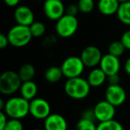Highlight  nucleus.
Returning a JSON list of instances; mask_svg holds the SVG:
<instances>
[{"label":"nucleus","instance_id":"e433bc0d","mask_svg":"<svg viewBox=\"0 0 130 130\" xmlns=\"http://www.w3.org/2000/svg\"><path fill=\"white\" fill-rule=\"evenodd\" d=\"M33 130H42V129H40V128H35V129H33Z\"/></svg>","mask_w":130,"mask_h":130},{"label":"nucleus","instance_id":"4c0bfd02","mask_svg":"<svg viewBox=\"0 0 130 130\" xmlns=\"http://www.w3.org/2000/svg\"><path fill=\"white\" fill-rule=\"evenodd\" d=\"M38 1H41V0H38Z\"/></svg>","mask_w":130,"mask_h":130},{"label":"nucleus","instance_id":"72a5a7b5","mask_svg":"<svg viewBox=\"0 0 130 130\" xmlns=\"http://www.w3.org/2000/svg\"><path fill=\"white\" fill-rule=\"evenodd\" d=\"M124 70H125V72L130 76V57L128 58V59L126 61V62H125Z\"/></svg>","mask_w":130,"mask_h":130},{"label":"nucleus","instance_id":"2f4dec72","mask_svg":"<svg viewBox=\"0 0 130 130\" xmlns=\"http://www.w3.org/2000/svg\"><path fill=\"white\" fill-rule=\"evenodd\" d=\"M109 85H119V74H114L108 76L107 78Z\"/></svg>","mask_w":130,"mask_h":130},{"label":"nucleus","instance_id":"f03ea898","mask_svg":"<svg viewBox=\"0 0 130 130\" xmlns=\"http://www.w3.org/2000/svg\"><path fill=\"white\" fill-rule=\"evenodd\" d=\"M3 111L10 119H22L29 114V101L22 96H13L6 102Z\"/></svg>","mask_w":130,"mask_h":130},{"label":"nucleus","instance_id":"f704fd0d","mask_svg":"<svg viewBox=\"0 0 130 130\" xmlns=\"http://www.w3.org/2000/svg\"><path fill=\"white\" fill-rule=\"evenodd\" d=\"M5 106H6V102L4 100H0V110H4L5 109Z\"/></svg>","mask_w":130,"mask_h":130},{"label":"nucleus","instance_id":"39448f33","mask_svg":"<svg viewBox=\"0 0 130 130\" xmlns=\"http://www.w3.org/2000/svg\"><path fill=\"white\" fill-rule=\"evenodd\" d=\"M78 29V20L76 16L65 13L56 22L55 31L59 37L69 38L77 32Z\"/></svg>","mask_w":130,"mask_h":130},{"label":"nucleus","instance_id":"ddd939ff","mask_svg":"<svg viewBox=\"0 0 130 130\" xmlns=\"http://www.w3.org/2000/svg\"><path fill=\"white\" fill-rule=\"evenodd\" d=\"M13 17L17 24H20V25L29 27L35 22L34 13L27 6H17L13 13Z\"/></svg>","mask_w":130,"mask_h":130},{"label":"nucleus","instance_id":"0eeeda50","mask_svg":"<svg viewBox=\"0 0 130 130\" xmlns=\"http://www.w3.org/2000/svg\"><path fill=\"white\" fill-rule=\"evenodd\" d=\"M29 114L37 119H45L51 114V106L43 98H34L29 101Z\"/></svg>","mask_w":130,"mask_h":130},{"label":"nucleus","instance_id":"7ed1b4c3","mask_svg":"<svg viewBox=\"0 0 130 130\" xmlns=\"http://www.w3.org/2000/svg\"><path fill=\"white\" fill-rule=\"evenodd\" d=\"M7 38L9 40V44L12 46L20 48L29 45L33 37L29 26L16 24L9 29Z\"/></svg>","mask_w":130,"mask_h":130},{"label":"nucleus","instance_id":"dca6fc26","mask_svg":"<svg viewBox=\"0 0 130 130\" xmlns=\"http://www.w3.org/2000/svg\"><path fill=\"white\" fill-rule=\"evenodd\" d=\"M107 75L103 72V71L101 68H93L91 71L88 73L87 76V81H88L89 85L91 87H98L103 85L107 79Z\"/></svg>","mask_w":130,"mask_h":130},{"label":"nucleus","instance_id":"423d86ee","mask_svg":"<svg viewBox=\"0 0 130 130\" xmlns=\"http://www.w3.org/2000/svg\"><path fill=\"white\" fill-rule=\"evenodd\" d=\"M85 64L78 56H70L62 61L61 69L65 78H73L80 77L85 69Z\"/></svg>","mask_w":130,"mask_h":130},{"label":"nucleus","instance_id":"6e6552de","mask_svg":"<svg viewBox=\"0 0 130 130\" xmlns=\"http://www.w3.org/2000/svg\"><path fill=\"white\" fill-rule=\"evenodd\" d=\"M43 10L45 15L51 21L57 22L65 14V7L62 0H45Z\"/></svg>","mask_w":130,"mask_h":130},{"label":"nucleus","instance_id":"7c9ffc66","mask_svg":"<svg viewBox=\"0 0 130 130\" xmlns=\"http://www.w3.org/2000/svg\"><path fill=\"white\" fill-rule=\"evenodd\" d=\"M9 44V40H8L7 35L5 34H0V48L5 49Z\"/></svg>","mask_w":130,"mask_h":130},{"label":"nucleus","instance_id":"412c9836","mask_svg":"<svg viewBox=\"0 0 130 130\" xmlns=\"http://www.w3.org/2000/svg\"><path fill=\"white\" fill-rule=\"evenodd\" d=\"M109 54H112V55L116 56V57H120L121 55H123V54L126 51V47L122 44V42L119 41H113L109 45Z\"/></svg>","mask_w":130,"mask_h":130},{"label":"nucleus","instance_id":"9d476101","mask_svg":"<svg viewBox=\"0 0 130 130\" xmlns=\"http://www.w3.org/2000/svg\"><path fill=\"white\" fill-rule=\"evenodd\" d=\"M116 107L110 103L106 100L98 102L94 107V111L95 114L96 120L100 122H106V121L114 119L116 114Z\"/></svg>","mask_w":130,"mask_h":130},{"label":"nucleus","instance_id":"4be33fe9","mask_svg":"<svg viewBox=\"0 0 130 130\" xmlns=\"http://www.w3.org/2000/svg\"><path fill=\"white\" fill-rule=\"evenodd\" d=\"M97 130H124V127L119 121L111 119L106 122H100L97 125Z\"/></svg>","mask_w":130,"mask_h":130},{"label":"nucleus","instance_id":"a878e982","mask_svg":"<svg viewBox=\"0 0 130 130\" xmlns=\"http://www.w3.org/2000/svg\"><path fill=\"white\" fill-rule=\"evenodd\" d=\"M4 130H23V124L21 119H10Z\"/></svg>","mask_w":130,"mask_h":130},{"label":"nucleus","instance_id":"a211bd4d","mask_svg":"<svg viewBox=\"0 0 130 130\" xmlns=\"http://www.w3.org/2000/svg\"><path fill=\"white\" fill-rule=\"evenodd\" d=\"M116 14L121 23L130 26V1L119 5Z\"/></svg>","mask_w":130,"mask_h":130},{"label":"nucleus","instance_id":"c756f323","mask_svg":"<svg viewBox=\"0 0 130 130\" xmlns=\"http://www.w3.org/2000/svg\"><path fill=\"white\" fill-rule=\"evenodd\" d=\"M8 122V116L3 110L0 111V130H4Z\"/></svg>","mask_w":130,"mask_h":130},{"label":"nucleus","instance_id":"b1692460","mask_svg":"<svg viewBox=\"0 0 130 130\" xmlns=\"http://www.w3.org/2000/svg\"><path fill=\"white\" fill-rule=\"evenodd\" d=\"M76 130H97V126L94 121L80 119L76 125Z\"/></svg>","mask_w":130,"mask_h":130},{"label":"nucleus","instance_id":"c9c22d12","mask_svg":"<svg viewBox=\"0 0 130 130\" xmlns=\"http://www.w3.org/2000/svg\"><path fill=\"white\" fill-rule=\"evenodd\" d=\"M119 1V4H122V3H126V2H128V1H130V0H118Z\"/></svg>","mask_w":130,"mask_h":130},{"label":"nucleus","instance_id":"f3484780","mask_svg":"<svg viewBox=\"0 0 130 130\" xmlns=\"http://www.w3.org/2000/svg\"><path fill=\"white\" fill-rule=\"evenodd\" d=\"M21 96L28 101H31L36 98L38 94V86L33 80L22 82L20 88Z\"/></svg>","mask_w":130,"mask_h":130},{"label":"nucleus","instance_id":"cd10ccee","mask_svg":"<svg viewBox=\"0 0 130 130\" xmlns=\"http://www.w3.org/2000/svg\"><path fill=\"white\" fill-rule=\"evenodd\" d=\"M120 41L122 42V44L125 45L126 49L130 50V29L129 30L125 31L122 34L120 38Z\"/></svg>","mask_w":130,"mask_h":130},{"label":"nucleus","instance_id":"393cba45","mask_svg":"<svg viewBox=\"0 0 130 130\" xmlns=\"http://www.w3.org/2000/svg\"><path fill=\"white\" fill-rule=\"evenodd\" d=\"M78 6L79 12L83 13H89L94 10V0H78Z\"/></svg>","mask_w":130,"mask_h":130},{"label":"nucleus","instance_id":"2eb2a0df","mask_svg":"<svg viewBox=\"0 0 130 130\" xmlns=\"http://www.w3.org/2000/svg\"><path fill=\"white\" fill-rule=\"evenodd\" d=\"M119 5L120 4L118 0H99L97 8L103 15L110 16L114 13H117Z\"/></svg>","mask_w":130,"mask_h":130},{"label":"nucleus","instance_id":"5701e85b","mask_svg":"<svg viewBox=\"0 0 130 130\" xmlns=\"http://www.w3.org/2000/svg\"><path fill=\"white\" fill-rule=\"evenodd\" d=\"M29 29L33 38H40L45 33V26L41 22H34L29 26Z\"/></svg>","mask_w":130,"mask_h":130},{"label":"nucleus","instance_id":"f8f14e48","mask_svg":"<svg viewBox=\"0 0 130 130\" xmlns=\"http://www.w3.org/2000/svg\"><path fill=\"white\" fill-rule=\"evenodd\" d=\"M99 67L103 71V72L108 76L114 74H119L120 70V61L119 57L112 55L110 54H107L103 55Z\"/></svg>","mask_w":130,"mask_h":130},{"label":"nucleus","instance_id":"9b49d317","mask_svg":"<svg viewBox=\"0 0 130 130\" xmlns=\"http://www.w3.org/2000/svg\"><path fill=\"white\" fill-rule=\"evenodd\" d=\"M126 99V91L120 85H109L105 90V100L115 107L122 105Z\"/></svg>","mask_w":130,"mask_h":130},{"label":"nucleus","instance_id":"4468645a","mask_svg":"<svg viewBox=\"0 0 130 130\" xmlns=\"http://www.w3.org/2000/svg\"><path fill=\"white\" fill-rule=\"evenodd\" d=\"M45 130H68L67 120L61 114L51 113L44 122Z\"/></svg>","mask_w":130,"mask_h":130},{"label":"nucleus","instance_id":"58836bf2","mask_svg":"<svg viewBox=\"0 0 130 130\" xmlns=\"http://www.w3.org/2000/svg\"><path fill=\"white\" fill-rule=\"evenodd\" d=\"M68 130H71V129H68Z\"/></svg>","mask_w":130,"mask_h":130},{"label":"nucleus","instance_id":"c85d7f7f","mask_svg":"<svg viewBox=\"0 0 130 130\" xmlns=\"http://www.w3.org/2000/svg\"><path fill=\"white\" fill-rule=\"evenodd\" d=\"M78 12H79V9H78V5H74V4L69 5V6L66 7V10H65L66 14L72 15V16H76V17H77V15H78Z\"/></svg>","mask_w":130,"mask_h":130},{"label":"nucleus","instance_id":"20e7f679","mask_svg":"<svg viewBox=\"0 0 130 130\" xmlns=\"http://www.w3.org/2000/svg\"><path fill=\"white\" fill-rule=\"evenodd\" d=\"M22 81L18 72L6 71L0 76V92L5 95H12L20 90Z\"/></svg>","mask_w":130,"mask_h":130},{"label":"nucleus","instance_id":"bb28decb","mask_svg":"<svg viewBox=\"0 0 130 130\" xmlns=\"http://www.w3.org/2000/svg\"><path fill=\"white\" fill-rule=\"evenodd\" d=\"M82 119H88V120L91 121H97L95 118V114H94V108L93 109H87V110H85L82 113Z\"/></svg>","mask_w":130,"mask_h":130},{"label":"nucleus","instance_id":"f257e3e1","mask_svg":"<svg viewBox=\"0 0 130 130\" xmlns=\"http://www.w3.org/2000/svg\"><path fill=\"white\" fill-rule=\"evenodd\" d=\"M91 86L87 79L78 77V78H69L65 82L64 91L69 97L75 100H82L87 97L90 93Z\"/></svg>","mask_w":130,"mask_h":130},{"label":"nucleus","instance_id":"1a4fd4ad","mask_svg":"<svg viewBox=\"0 0 130 130\" xmlns=\"http://www.w3.org/2000/svg\"><path fill=\"white\" fill-rule=\"evenodd\" d=\"M80 58L86 67L95 68L101 62L103 54H102L101 50L97 46L87 45L82 50Z\"/></svg>","mask_w":130,"mask_h":130},{"label":"nucleus","instance_id":"473e14b6","mask_svg":"<svg viewBox=\"0 0 130 130\" xmlns=\"http://www.w3.org/2000/svg\"><path fill=\"white\" fill-rule=\"evenodd\" d=\"M4 3L10 7H17L20 3V0H4Z\"/></svg>","mask_w":130,"mask_h":130},{"label":"nucleus","instance_id":"aec40b11","mask_svg":"<svg viewBox=\"0 0 130 130\" xmlns=\"http://www.w3.org/2000/svg\"><path fill=\"white\" fill-rule=\"evenodd\" d=\"M63 77V73L61 67L52 66L49 67L45 72V78L49 83H56L59 82Z\"/></svg>","mask_w":130,"mask_h":130},{"label":"nucleus","instance_id":"6ab92c4d","mask_svg":"<svg viewBox=\"0 0 130 130\" xmlns=\"http://www.w3.org/2000/svg\"><path fill=\"white\" fill-rule=\"evenodd\" d=\"M18 74L22 82L29 81V80H32L33 78L35 77L36 70H35L34 66L32 64H30V63H25V64L22 65L20 67Z\"/></svg>","mask_w":130,"mask_h":130}]
</instances>
